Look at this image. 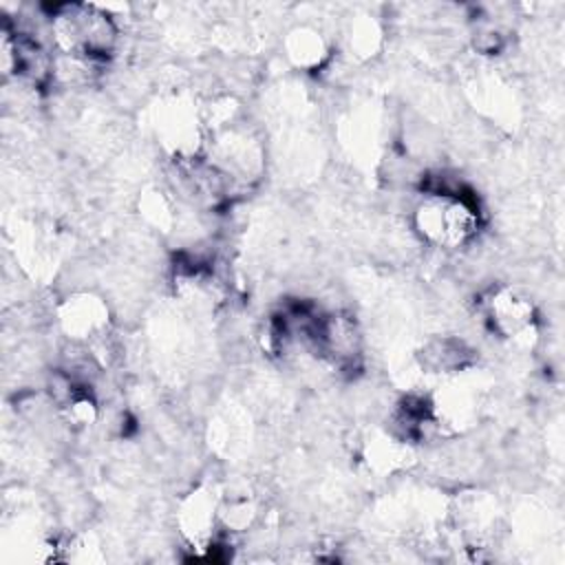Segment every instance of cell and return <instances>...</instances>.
Listing matches in <instances>:
<instances>
[{
	"label": "cell",
	"instance_id": "1",
	"mask_svg": "<svg viewBox=\"0 0 565 565\" xmlns=\"http://www.w3.org/2000/svg\"><path fill=\"white\" fill-rule=\"evenodd\" d=\"M49 18L53 42L68 57L97 62L117 46L119 29L115 20L95 4H62Z\"/></svg>",
	"mask_w": 565,
	"mask_h": 565
},
{
	"label": "cell",
	"instance_id": "2",
	"mask_svg": "<svg viewBox=\"0 0 565 565\" xmlns=\"http://www.w3.org/2000/svg\"><path fill=\"white\" fill-rule=\"evenodd\" d=\"M415 225L430 245L459 247L475 236L479 214L461 190L428 192L415 210Z\"/></svg>",
	"mask_w": 565,
	"mask_h": 565
},
{
	"label": "cell",
	"instance_id": "3",
	"mask_svg": "<svg viewBox=\"0 0 565 565\" xmlns=\"http://www.w3.org/2000/svg\"><path fill=\"white\" fill-rule=\"evenodd\" d=\"M488 320L494 331L505 338H521L532 329V302L512 289H499L488 300Z\"/></svg>",
	"mask_w": 565,
	"mask_h": 565
},
{
	"label": "cell",
	"instance_id": "4",
	"mask_svg": "<svg viewBox=\"0 0 565 565\" xmlns=\"http://www.w3.org/2000/svg\"><path fill=\"white\" fill-rule=\"evenodd\" d=\"M62 324L71 333V338H88L97 329L104 327V307L99 300L88 296L68 298L64 311H62Z\"/></svg>",
	"mask_w": 565,
	"mask_h": 565
},
{
	"label": "cell",
	"instance_id": "5",
	"mask_svg": "<svg viewBox=\"0 0 565 565\" xmlns=\"http://www.w3.org/2000/svg\"><path fill=\"white\" fill-rule=\"evenodd\" d=\"M287 55L298 66L309 68V66L320 64L327 57V46L318 31H313L309 26H298L287 38Z\"/></svg>",
	"mask_w": 565,
	"mask_h": 565
}]
</instances>
